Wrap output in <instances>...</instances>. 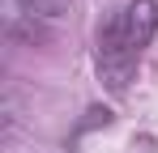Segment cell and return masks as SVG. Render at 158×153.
Segmentation results:
<instances>
[{
	"label": "cell",
	"mask_w": 158,
	"mask_h": 153,
	"mask_svg": "<svg viewBox=\"0 0 158 153\" xmlns=\"http://www.w3.org/2000/svg\"><path fill=\"white\" fill-rule=\"evenodd\" d=\"M158 34V4L154 0H128L124 9H115L94 38V68L111 94H124L137 76L141 51L154 43Z\"/></svg>",
	"instance_id": "6da1fadb"
},
{
	"label": "cell",
	"mask_w": 158,
	"mask_h": 153,
	"mask_svg": "<svg viewBox=\"0 0 158 153\" xmlns=\"http://www.w3.org/2000/svg\"><path fill=\"white\" fill-rule=\"evenodd\" d=\"M30 17H64L69 13V0H17Z\"/></svg>",
	"instance_id": "7a4b0ae2"
}]
</instances>
